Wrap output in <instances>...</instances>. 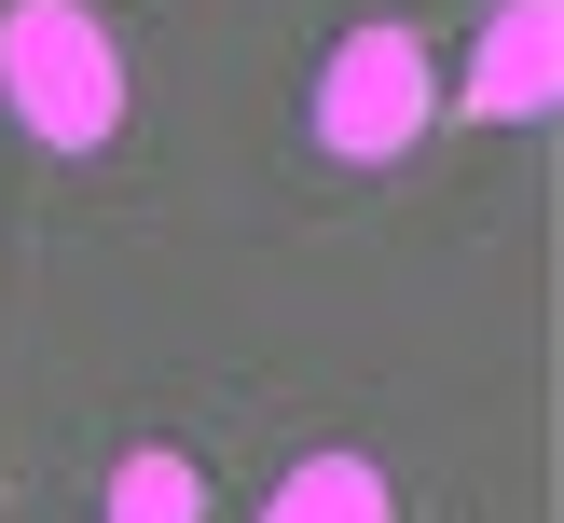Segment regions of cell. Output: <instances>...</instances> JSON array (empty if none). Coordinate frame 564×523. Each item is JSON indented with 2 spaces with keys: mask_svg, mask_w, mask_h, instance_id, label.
<instances>
[{
  "mask_svg": "<svg viewBox=\"0 0 564 523\" xmlns=\"http://www.w3.org/2000/svg\"><path fill=\"white\" fill-rule=\"evenodd\" d=\"M193 510H207L193 455H124L110 468V523H193Z\"/></svg>",
  "mask_w": 564,
  "mask_h": 523,
  "instance_id": "5",
  "label": "cell"
},
{
  "mask_svg": "<svg viewBox=\"0 0 564 523\" xmlns=\"http://www.w3.org/2000/svg\"><path fill=\"white\" fill-rule=\"evenodd\" d=\"M551 97H564V0H510V14L482 28V55H468V110L538 124Z\"/></svg>",
  "mask_w": 564,
  "mask_h": 523,
  "instance_id": "3",
  "label": "cell"
},
{
  "mask_svg": "<svg viewBox=\"0 0 564 523\" xmlns=\"http://www.w3.org/2000/svg\"><path fill=\"white\" fill-rule=\"evenodd\" d=\"M317 138L345 165H386L427 138V55H413V28H345L317 69Z\"/></svg>",
  "mask_w": 564,
  "mask_h": 523,
  "instance_id": "2",
  "label": "cell"
},
{
  "mask_svg": "<svg viewBox=\"0 0 564 523\" xmlns=\"http://www.w3.org/2000/svg\"><path fill=\"white\" fill-rule=\"evenodd\" d=\"M0 97H14L28 138L97 152L124 124V55H110V28L83 0H0Z\"/></svg>",
  "mask_w": 564,
  "mask_h": 523,
  "instance_id": "1",
  "label": "cell"
},
{
  "mask_svg": "<svg viewBox=\"0 0 564 523\" xmlns=\"http://www.w3.org/2000/svg\"><path fill=\"white\" fill-rule=\"evenodd\" d=\"M262 523H400V495H386L372 455H303L290 482L262 495Z\"/></svg>",
  "mask_w": 564,
  "mask_h": 523,
  "instance_id": "4",
  "label": "cell"
}]
</instances>
